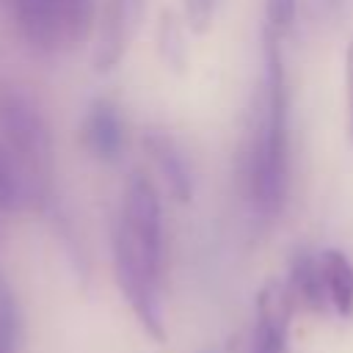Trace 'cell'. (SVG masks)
<instances>
[{
  "instance_id": "obj_1",
  "label": "cell",
  "mask_w": 353,
  "mask_h": 353,
  "mask_svg": "<svg viewBox=\"0 0 353 353\" xmlns=\"http://www.w3.org/2000/svg\"><path fill=\"white\" fill-rule=\"evenodd\" d=\"M290 174V88L281 39L265 33V74L256 119L245 152L248 199L259 215H276L287 196Z\"/></svg>"
},
{
  "instance_id": "obj_2",
  "label": "cell",
  "mask_w": 353,
  "mask_h": 353,
  "mask_svg": "<svg viewBox=\"0 0 353 353\" xmlns=\"http://www.w3.org/2000/svg\"><path fill=\"white\" fill-rule=\"evenodd\" d=\"M11 11L25 41L39 50L80 44L97 19L94 0H17Z\"/></svg>"
},
{
  "instance_id": "obj_3",
  "label": "cell",
  "mask_w": 353,
  "mask_h": 353,
  "mask_svg": "<svg viewBox=\"0 0 353 353\" xmlns=\"http://www.w3.org/2000/svg\"><path fill=\"white\" fill-rule=\"evenodd\" d=\"M116 223L124 229V234L138 248L141 259L152 268V273L163 279L165 215H163L160 190L146 174H130L124 193H121V210H119Z\"/></svg>"
},
{
  "instance_id": "obj_4",
  "label": "cell",
  "mask_w": 353,
  "mask_h": 353,
  "mask_svg": "<svg viewBox=\"0 0 353 353\" xmlns=\"http://www.w3.org/2000/svg\"><path fill=\"white\" fill-rule=\"evenodd\" d=\"M110 251H113V273H116L119 292L124 295L127 306L138 317L146 336H152L154 342H163L165 320H163V303H160V276H154L152 268L141 259L138 248L130 243V237L119 223H113Z\"/></svg>"
},
{
  "instance_id": "obj_5",
  "label": "cell",
  "mask_w": 353,
  "mask_h": 353,
  "mask_svg": "<svg viewBox=\"0 0 353 353\" xmlns=\"http://www.w3.org/2000/svg\"><path fill=\"white\" fill-rule=\"evenodd\" d=\"M0 141L17 152L28 165L41 174H50L52 135L50 124L25 94L0 97Z\"/></svg>"
},
{
  "instance_id": "obj_6",
  "label": "cell",
  "mask_w": 353,
  "mask_h": 353,
  "mask_svg": "<svg viewBox=\"0 0 353 353\" xmlns=\"http://www.w3.org/2000/svg\"><path fill=\"white\" fill-rule=\"evenodd\" d=\"M295 298L287 281L270 279L256 295V317L251 331V353H287V334Z\"/></svg>"
},
{
  "instance_id": "obj_7",
  "label": "cell",
  "mask_w": 353,
  "mask_h": 353,
  "mask_svg": "<svg viewBox=\"0 0 353 353\" xmlns=\"http://www.w3.org/2000/svg\"><path fill=\"white\" fill-rule=\"evenodd\" d=\"M143 0H105L97 11V47L94 63L99 72H110L124 58L130 39L135 36V25L141 17Z\"/></svg>"
},
{
  "instance_id": "obj_8",
  "label": "cell",
  "mask_w": 353,
  "mask_h": 353,
  "mask_svg": "<svg viewBox=\"0 0 353 353\" xmlns=\"http://www.w3.org/2000/svg\"><path fill=\"white\" fill-rule=\"evenodd\" d=\"M47 196V174L28 165L0 141V212L39 207Z\"/></svg>"
},
{
  "instance_id": "obj_9",
  "label": "cell",
  "mask_w": 353,
  "mask_h": 353,
  "mask_svg": "<svg viewBox=\"0 0 353 353\" xmlns=\"http://www.w3.org/2000/svg\"><path fill=\"white\" fill-rule=\"evenodd\" d=\"M143 149L157 171L160 185L179 201H190L193 196V168L182 146L163 130H149L143 135Z\"/></svg>"
},
{
  "instance_id": "obj_10",
  "label": "cell",
  "mask_w": 353,
  "mask_h": 353,
  "mask_svg": "<svg viewBox=\"0 0 353 353\" xmlns=\"http://www.w3.org/2000/svg\"><path fill=\"white\" fill-rule=\"evenodd\" d=\"M83 143L99 160H116L124 149V121L113 102H94L83 119Z\"/></svg>"
},
{
  "instance_id": "obj_11",
  "label": "cell",
  "mask_w": 353,
  "mask_h": 353,
  "mask_svg": "<svg viewBox=\"0 0 353 353\" xmlns=\"http://www.w3.org/2000/svg\"><path fill=\"white\" fill-rule=\"evenodd\" d=\"M317 262H320L328 306L339 317H353V262L336 248L320 251Z\"/></svg>"
},
{
  "instance_id": "obj_12",
  "label": "cell",
  "mask_w": 353,
  "mask_h": 353,
  "mask_svg": "<svg viewBox=\"0 0 353 353\" xmlns=\"http://www.w3.org/2000/svg\"><path fill=\"white\" fill-rule=\"evenodd\" d=\"M287 287H290L295 303L306 306L309 312H325L328 309V295H325V284H323L317 254H298L292 259L290 276H287Z\"/></svg>"
},
{
  "instance_id": "obj_13",
  "label": "cell",
  "mask_w": 353,
  "mask_h": 353,
  "mask_svg": "<svg viewBox=\"0 0 353 353\" xmlns=\"http://www.w3.org/2000/svg\"><path fill=\"white\" fill-rule=\"evenodd\" d=\"M157 52L168 63V69H182L188 63V44L179 19L171 11H163L157 25Z\"/></svg>"
},
{
  "instance_id": "obj_14",
  "label": "cell",
  "mask_w": 353,
  "mask_h": 353,
  "mask_svg": "<svg viewBox=\"0 0 353 353\" xmlns=\"http://www.w3.org/2000/svg\"><path fill=\"white\" fill-rule=\"evenodd\" d=\"M22 336V314L14 290L0 276V353H19Z\"/></svg>"
},
{
  "instance_id": "obj_15",
  "label": "cell",
  "mask_w": 353,
  "mask_h": 353,
  "mask_svg": "<svg viewBox=\"0 0 353 353\" xmlns=\"http://www.w3.org/2000/svg\"><path fill=\"white\" fill-rule=\"evenodd\" d=\"M298 14V0H265V33L284 39Z\"/></svg>"
},
{
  "instance_id": "obj_16",
  "label": "cell",
  "mask_w": 353,
  "mask_h": 353,
  "mask_svg": "<svg viewBox=\"0 0 353 353\" xmlns=\"http://www.w3.org/2000/svg\"><path fill=\"white\" fill-rule=\"evenodd\" d=\"M215 6H218V0H185V19H188L190 30L204 33L212 25Z\"/></svg>"
},
{
  "instance_id": "obj_17",
  "label": "cell",
  "mask_w": 353,
  "mask_h": 353,
  "mask_svg": "<svg viewBox=\"0 0 353 353\" xmlns=\"http://www.w3.org/2000/svg\"><path fill=\"white\" fill-rule=\"evenodd\" d=\"M345 94H347V138L353 143V36L345 50Z\"/></svg>"
},
{
  "instance_id": "obj_18",
  "label": "cell",
  "mask_w": 353,
  "mask_h": 353,
  "mask_svg": "<svg viewBox=\"0 0 353 353\" xmlns=\"http://www.w3.org/2000/svg\"><path fill=\"white\" fill-rule=\"evenodd\" d=\"M0 3H6L8 8H14V3H17V0H0Z\"/></svg>"
}]
</instances>
